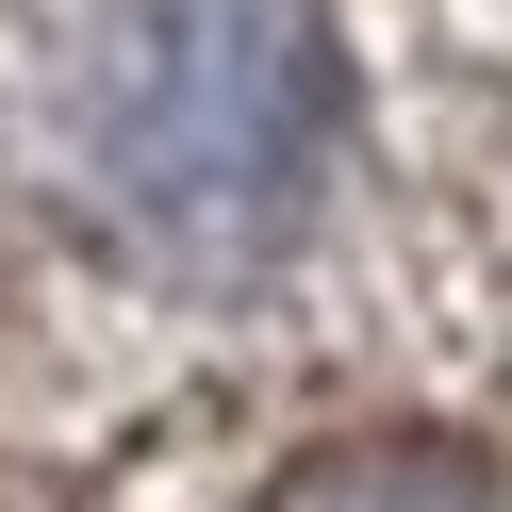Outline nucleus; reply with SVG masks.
Here are the masks:
<instances>
[{"instance_id":"f257e3e1","label":"nucleus","mask_w":512,"mask_h":512,"mask_svg":"<svg viewBox=\"0 0 512 512\" xmlns=\"http://www.w3.org/2000/svg\"><path fill=\"white\" fill-rule=\"evenodd\" d=\"M347 133V67L314 0H100L83 166L166 248H265Z\"/></svg>"},{"instance_id":"f03ea898","label":"nucleus","mask_w":512,"mask_h":512,"mask_svg":"<svg viewBox=\"0 0 512 512\" xmlns=\"http://www.w3.org/2000/svg\"><path fill=\"white\" fill-rule=\"evenodd\" d=\"M281 512H479V479L463 463H331V479H298Z\"/></svg>"}]
</instances>
